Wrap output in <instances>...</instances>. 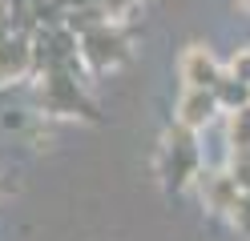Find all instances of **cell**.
Here are the masks:
<instances>
[{
    "label": "cell",
    "instance_id": "obj_1",
    "mask_svg": "<svg viewBox=\"0 0 250 241\" xmlns=\"http://www.w3.org/2000/svg\"><path fill=\"white\" fill-rule=\"evenodd\" d=\"M158 173L162 185L169 193H182L198 181L202 173V145H198V129L174 121L162 137V157H158Z\"/></svg>",
    "mask_w": 250,
    "mask_h": 241
},
{
    "label": "cell",
    "instance_id": "obj_2",
    "mask_svg": "<svg viewBox=\"0 0 250 241\" xmlns=\"http://www.w3.org/2000/svg\"><path fill=\"white\" fill-rule=\"evenodd\" d=\"M77 64H53L41 73V109L53 117H85L97 121V105L85 96V89L77 85Z\"/></svg>",
    "mask_w": 250,
    "mask_h": 241
},
{
    "label": "cell",
    "instance_id": "obj_3",
    "mask_svg": "<svg viewBox=\"0 0 250 241\" xmlns=\"http://www.w3.org/2000/svg\"><path fill=\"white\" fill-rule=\"evenodd\" d=\"M81 60L89 64L93 73H109V69H121L129 60V32H125L117 20H101L81 32V44H77Z\"/></svg>",
    "mask_w": 250,
    "mask_h": 241
},
{
    "label": "cell",
    "instance_id": "obj_4",
    "mask_svg": "<svg viewBox=\"0 0 250 241\" xmlns=\"http://www.w3.org/2000/svg\"><path fill=\"white\" fill-rule=\"evenodd\" d=\"M28 73H37L33 64V37L21 28H4L0 32V85L24 80Z\"/></svg>",
    "mask_w": 250,
    "mask_h": 241
},
{
    "label": "cell",
    "instance_id": "obj_5",
    "mask_svg": "<svg viewBox=\"0 0 250 241\" xmlns=\"http://www.w3.org/2000/svg\"><path fill=\"white\" fill-rule=\"evenodd\" d=\"M178 73H182V85L186 89H214L218 76H222L226 69L214 60V53L206 44H190L182 53V60H178Z\"/></svg>",
    "mask_w": 250,
    "mask_h": 241
},
{
    "label": "cell",
    "instance_id": "obj_6",
    "mask_svg": "<svg viewBox=\"0 0 250 241\" xmlns=\"http://www.w3.org/2000/svg\"><path fill=\"white\" fill-rule=\"evenodd\" d=\"M218 117H222V105H218V93L214 89H186L182 101H178V112H174V121L198 129V133L210 129Z\"/></svg>",
    "mask_w": 250,
    "mask_h": 241
},
{
    "label": "cell",
    "instance_id": "obj_7",
    "mask_svg": "<svg viewBox=\"0 0 250 241\" xmlns=\"http://www.w3.org/2000/svg\"><path fill=\"white\" fill-rule=\"evenodd\" d=\"M194 185L202 193V205H206L210 213H218V217H226L234 197H238V181L230 177V169H202Z\"/></svg>",
    "mask_w": 250,
    "mask_h": 241
},
{
    "label": "cell",
    "instance_id": "obj_8",
    "mask_svg": "<svg viewBox=\"0 0 250 241\" xmlns=\"http://www.w3.org/2000/svg\"><path fill=\"white\" fill-rule=\"evenodd\" d=\"M214 93H218V105H222V112H234V109L250 105V85H246V80H238V76H230V73L218 76Z\"/></svg>",
    "mask_w": 250,
    "mask_h": 241
},
{
    "label": "cell",
    "instance_id": "obj_9",
    "mask_svg": "<svg viewBox=\"0 0 250 241\" xmlns=\"http://www.w3.org/2000/svg\"><path fill=\"white\" fill-rule=\"evenodd\" d=\"M226 145L230 149H250V105L226 112Z\"/></svg>",
    "mask_w": 250,
    "mask_h": 241
},
{
    "label": "cell",
    "instance_id": "obj_10",
    "mask_svg": "<svg viewBox=\"0 0 250 241\" xmlns=\"http://www.w3.org/2000/svg\"><path fill=\"white\" fill-rule=\"evenodd\" d=\"M226 221H230V229L238 233L242 241H250V189H238V197H234Z\"/></svg>",
    "mask_w": 250,
    "mask_h": 241
},
{
    "label": "cell",
    "instance_id": "obj_11",
    "mask_svg": "<svg viewBox=\"0 0 250 241\" xmlns=\"http://www.w3.org/2000/svg\"><path fill=\"white\" fill-rule=\"evenodd\" d=\"M226 169L238 181V189H250V149H230L226 153Z\"/></svg>",
    "mask_w": 250,
    "mask_h": 241
},
{
    "label": "cell",
    "instance_id": "obj_12",
    "mask_svg": "<svg viewBox=\"0 0 250 241\" xmlns=\"http://www.w3.org/2000/svg\"><path fill=\"white\" fill-rule=\"evenodd\" d=\"M226 73L250 85V44H246V48H234V56H230V64H226Z\"/></svg>",
    "mask_w": 250,
    "mask_h": 241
},
{
    "label": "cell",
    "instance_id": "obj_13",
    "mask_svg": "<svg viewBox=\"0 0 250 241\" xmlns=\"http://www.w3.org/2000/svg\"><path fill=\"white\" fill-rule=\"evenodd\" d=\"M93 4H97V8H105V12L117 20V16H125V12H129V8L137 4V0H93Z\"/></svg>",
    "mask_w": 250,
    "mask_h": 241
},
{
    "label": "cell",
    "instance_id": "obj_14",
    "mask_svg": "<svg viewBox=\"0 0 250 241\" xmlns=\"http://www.w3.org/2000/svg\"><path fill=\"white\" fill-rule=\"evenodd\" d=\"M238 4H242V8H250V0H238Z\"/></svg>",
    "mask_w": 250,
    "mask_h": 241
}]
</instances>
